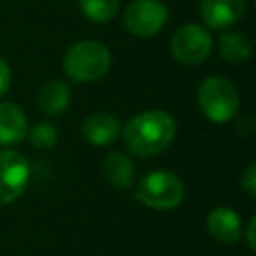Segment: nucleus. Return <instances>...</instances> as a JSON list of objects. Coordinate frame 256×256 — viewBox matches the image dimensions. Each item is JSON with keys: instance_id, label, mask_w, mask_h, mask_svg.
<instances>
[{"instance_id": "obj_16", "label": "nucleus", "mask_w": 256, "mask_h": 256, "mask_svg": "<svg viewBox=\"0 0 256 256\" xmlns=\"http://www.w3.org/2000/svg\"><path fill=\"white\" fill-rule=\"evenodd\" d=\"M28 140L32 146L40 148V150H48L52 146H56L58 142V130L52 122H38L32 126V130H28Z\"/></svg>"}, {"instance_id": "obj_9", "label": "nucleus", "mask_w": 256, "mask_h": 256, "mask_svg": "<svg viewBox=\"0 0 256 256\" xmlns=\"http://www.w3.org/2000/svg\"><path fill=\"white\" fill-rule=\"evenodd\" d=\"M206 230L214 240L222 244H234L242 236V220L236 210L218 206L206 216Z\"/></svg>"}, {"instance_id": "obj_17", "label": "nucleus", "mask_w": 256, "mask_h": 256, "mask_svg": "<svg viewBox=\"0 0 256 256\" xmlns=\"http://www.w3.org/2000/svg\"><path fill=\"white\" fill-rule=\"evenodd\" d=\"M240 186H242V190H244L250 198L256 196V166H254V164H248L246 170L242 172V176H240Z\"/></svg>"}, {"instance_id": "obj_5", "label": "nucleus", "mask_w": 256, "mask_h": 256, "mask_svg": "<svg viewBox=\"0 0 256 256\" xmlns=\"http://www.w3.org/2000/svg\"><path fill=\"white\" fill-rule=\"evenodd\" d=\"M172 56L184 66H196L204 62L212 52V36L202 24L180 26L170 40Z\"/></svg>"}, {"instance_id": "obj_13", "label": "nucleus", "mask_w": 256, "mask_h": 256, "mask_svg": "<svg viewBox=\"0 0 256 256\" xmlns=\"http://www.w3.org/2000/svg\"><path fill=\"white\" fill-rule=\"evenodd\" d=\"M36 102L38 108L48 116L62 114L70 104V86L64 80H50L40 88Z\"/></svg>"}, {"instance_id": "obj_4", "label": "nucleus", "mask_w": 256, "mask_h": 256, "mask_svg": "<svg viewBox=\"0 0 256 256\" xmlns=\"http://www.w3.org/2000/svg\"><path fill=\"white\" fill-rule=\"evenodd\" d=\"M134 196L152 210H172L184 200V182L170 170H154L140 178Z\"/></svg>"}, {"instance_id": "obj_7", "label": "nucleus", "mask_w": 256, "mask_h": 256, "mask_svg": "<svg viewBox=\"0 0 256 256\" xmlns=\"http://www.w3.org/2000/svg\"><path fill=\"white\" fill-rule=\"evenodd\" d=\"M30 180V164L16 150H0V204L18 200Z\"/></svg>"}, {"instance_id": "obj_1", "label": "nucleus", "mask_w": 256, "mask_h": 256, "mask_svg": "<svg viewBox=\"0 0 256 256\" xmlns=\"http://www.w3.org/2000/svg\"><path fill=\"white\" fill-rule=\"evenodd\" d=\"M176 136V120L166 110H146L132 116L122 138L126 148L136 156H156L164 152Z\"/></svg>"}, {"instance_id": "obj_2", "label": "nucleus", "mask_w": 256, "mask_h": 256, "mask_svg": "<svg viewBox=\"0 0 256 256\" xmlns=\"http://www.w3.org/2000/svg\"><path fill=\"white\" fill-rule=\"evenodd\" d=\"M112 64L110 50L98 40H80L68 48L62 66L70 80L74 82H94L100 80Z\"/></svg>"}, {"instance_id": "obj_10", "label": "nucleus", "mask_w": 256, "mask_h": 256, "mask_svg": "<svg viewBox=\"0 0 256 256\" xmlns=\"http://www.w3.org/2000/svg\"><path fill=\"white\" fill-rule=\"evenodd\" d=\"M120 134V120L110 112H92L82 122V136L92 146H108Z\"/></svg>"}, {"instance_id": "obj_15", "label": "nucleus", "mask_w": 256, "mask_h": 256, "mask_svg": "<svg viewBox=\"0 0 256 256\" xmlns=\"http://www.w3.org/2000/svg\"><path fill=\"white\" fill-rule=\"evenodd\" d=\"M78 6L88 20L106 24L116 16L120 0H78Z\"/></svg>"}, {"instance_id": "obj_18", "label": "nucleus", "mask_w": 256, "mask_h": 256, "mask_svg": "<svg viewBox=\"0 0 256 256\" xmlns=\"http://www.w3.org/2000/svg\"><path fill=\"white\" fill-rule=\"evenodd\" d=\"M10 84H12V72H10V66L6 64L4 58H0V98L8 92Z\"/></svg>"}, {"instance_id": "obj_11", "label": "nucleus", "mask_w": 256, "mask_h": 256, "mask_svg": "<svg viewBox=\"0 0 256 256\" xmlns=\"http://www.w3.org/2000/svg\"><path fill=\"white\" fill-rule=\"evenodd\" d=\"M28 118L14 102H0V144L12 146L26 138Z\"/></svg>"}, {"instance_id": "obj_12", "label": "nucleus", "mask_w": 256, "mask_h": 256, "mask_svg": "<svg viewBox=\"0 0 256 256\" xmlns=\"http://www.w3.org/2000/svg\"><path fill=\"white\" fill-rule=\"evenodd\" d=\"M102 172H104V178H106V182L110 186L126 190V188H130L134 184L136 168H134V162H132V158L128 154L110 152L102 162Z\"/></svg>"}, {"instance_id": "obj_19", "label": "nucleus", "mask_w": 256, "mask_h": 256, "mask_svg": "<svg viewBox=\"0 0 256 256\" xmlns=\"http://www.w3.org/2000/svg\"><path fill=\"white\" fill-rule=\"evenodd\" d=\"M254 230H256V218L248 220V228H246V240H248V248L254 250L256 242H254Z\"/></svg>"}, {"instance_id": "obj_6", "label": "nucleus", "mask_w": 256, "mask_h": 256, "mask_svg": "<svg viewBox=\"0 0 256 256\" xmlns=\"http://www.w3.org/2000/svg\"><path fill=\"white\" fill-rule=\"evenodd\" d=\"M168 20V10L160 0H132L124 10V28L138 38L156 36Z\"/></svg>"}, {"instance_id": "obj_14", "label": "nucleus", "mask_w": 256, "mask_h": 256, "mask_svg": "<svg viewBox=\"0 0 256 256\" xmlns=\"http://www.w3.org/2000/svg\"><path fill=\"white\" fill-rule=\"evenodd\" d=\"M218 52L230 64H244L252 56V42L244 32H226L218 38Z\"/></svg>"}, {"instance_id": "obj_8", "label": "nucleus", "mask_w": 256, "mask_h": 256, "mask_svg": "<svg viewBox=\"0 0 256 256\" xmlns=\"http://www.w3.org/2000/svg\"><path fill=\"white\" fill-rule=\"evenodd\" d=\"M246 12V0H200V16L208 28H230Z\"/></svg>"}, {"instance_id": "obj_3", "label": "nucleus", "mask_w": 256, "mask_h": 256, "mask_svg": "<svg viewBox=\"0 0 256 256\" xmlns=\"http://www.w3.org/2000/svg\"><path fill=\"white\" fill-rule=\"evenodd\" d=\"M198 106L214 124L230 122L240 108V94L234 82L224 76H210L198 86Z\"/></svg>"}]
</instances>
